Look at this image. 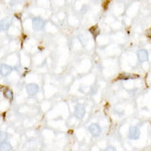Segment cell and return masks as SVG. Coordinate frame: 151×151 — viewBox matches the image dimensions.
Segmentation results:
<instances>
[{
	"instance_id": "9a60e30c",
	"label": "cell",
	"mask_w": 151,
	"mask_h": 151,
	"mask_svg": "<svg viewBox=\"0 0 151 151\" xmlns=\"http://www.w3.org/2000/svg\"><path fill=\"white\" fill-rule=\"evenodd\" d=\"M147 36L151 39V29H150L149 30L147 31Z\"/></svg>"
},
{
	"instance_id": "4fadbf2b",
	"label": "cell",
	"mask_w": 151,
	"mask_h": 151,
	"mask_svg": "<svg viewBox=\"0 0 151 151\" xmlns=\"http://www.w3.org/2000/svg\"><path fill=\"white\" fill-rule=\"evenodd\" d=\"M0 140H1V143L2 142H5V141L6 140L7 138V136H6V134H5V132H0Z\"/></svg>"
},
{
	"instance_id": "3957f363",
	"label": "cell",
	"mask_w": 151,
	"mask_h": 151,
	"mask_svg": "<svg viewBox=\"0 0 151 151\" xmlns=\"http://www.w3.org/2000/svg\"><path fill=\"white\" fill-rule=\"evenodd\" d=\"M88 130L91 132V134L94 135V137H98L101 133V129L100 127V125L96 123H93L88 127Z\"/></svg>"
},
{
	"instance_id": "7c38bea8",
	"label": "cell",
	"mask_w": 151,
	"mask_h": 151,
	"mask_svg": "<svg viewBox=\"0 0 151 151\" xmlns=\"http://www.w3.org/2000/svg\"><path fill=\"white\" fill-rule=\"evenodd\" d=\"M4 96L7 98V99L11 100V101L13 100V98H14V96H13V92L10 89H6L4 91Z\"/></svg>"
},
{
	"instance_id": "6da1fadb",
	"label": "cell",
	"mask_w": 151,
	"mask_h": 151,
	"mask_svg": "<svg viewBox=\"0 0 151 151\" xmlns=\"http://www.w3.org/2000/svg\"><path fill=\"white\" fill-rule=\"evenodd\" d=\"M44 27V21L40 17H34L33 19V28L36 31L41 30Z\"/></svg>"
},
{
	"instance_id": "30bf717a",
	"label": "cell",
	"mask_w": 151,
	"mask_h": 151,
	"mask_svg": "<svg viewBox=\"0 0 151 151\" xmlns=\"http://www.w3.org/2000/svg\"><path fill=\"white\" fill-rule=\"evenodd\" d=\"M89 32L92 34L93 37H94V40H96L97 37L100 35L101 33V30H100V28L98 27V25H95V26L91 27L89 29Z\"/></svg>"
},
{
	"instance_id": "52a82bcc",
	"label": "cell",
	"mask_w": 151,
	"mask_h": 151,
	"mask_svg": "<svg viewBox=\"0 0 151 151\" xmlns=\"http://www.w3.org/2000/svg\"><path fill=\"white\" fill-rule=\"evenodd\" d=\"M86 113V110L82 105H77L75 109V116L78 119H83Z\"/></svg>"
},
{
	"instance_id": "8992f818",
	"label": "cell",
	"mask_w": 151,
	"mask_h": 151,
	"mask_svg": "<svg viewBox=\"0 0 151 151\" xmlns=\"http://www.w3.org/2000/svg\"><path fill=\"white\" fill-rule=\"evenodd\" d=\"M26 90L29 95H34L37 93L38 90H39V86L34 83H31V84L27 86Z\"/></svg>"
},
{
	"instance_id": "ba28073f",
	"label": "cell",
	"mask_w": 151,
	"mask_h": 151,
	"mask_svg": "<svg viewBox=\"0 0 151 151\" xmlns=\"http://www.w3.org/2000/svg\"><path fill=\"white\" fill-rule=\"evenodd\" d=\"M139 78V76L136 74H130V73H122L119 75L118 79L119 80H129V79H135Z\"/></svg>"
},
{
	"instance_id": "5bb4252c",
	"label": "cell",
	"mask_w": 151,
	"mask_h": 151,
	"mask_svg": "<svg viewBox=\"0 0 151 151\" xmlns=\"http://www.w3.org/2000/svg\"><path fill=\"white\" fill-rule=\"evenodd\" d=\"M104 151H116V149L113 147H108L107 148H106V150H105Z\"/></svg>"
},
{
	"instance_id": "9c48e42d",
	"label": "cell",
	"mask_w": 151,
	"mask_h": 151,
	"mask_svg": "<svg viewBox=\"0 0 151 151\" xmlns=\"http://www.w3.org/2000/svg\"><path fill=\"white\" fill-rule=\"evenodd\" d=\"M12 67H10V66L5 64L1 65L0 73H1V75L3 76H8L11 72H12Z\"/></svg>"
},
{
	"instance_id": "8fae6325",
	"label": "cell",
	"mask_w": 151,
	"mask_h": 151,
	"mask_svg": "<svg viewBox=\"0 0 151 151\" xmlns=\"http://www.w3.org/2000/svg\"><path fill=\"white\" fill-rule=\"evenodd\" d=\"M12 150L11 144L8 142H2L0 145V151H10Z\"/></svg>"
},
{
	"instance_id": "277c9868",
	"label": "cell",
	"mask_w": 151,
	"mask_h": 151,
	"mask_svg": "<svg viewBox=\"0 0 151 151\" xmlns=\"http://www.w3.org/2000/svg\"><path fill=\"white\" fill-rule=\"evenodd\" d=\"M12 19L9 17H6L5 18H3L1 21L0 23V27H1V30L2 31H5L7 30L10 26L12 25Z\"/></svg>"
},
{
	"instance_id": "7a4b0ae2",
	"label": "cell",
	"mask_w": 151,
	"mask_h": 151,
	"mask_svg": "<svg viewBox=\"0 0 151 151\" xmlns=\"http://www.w3.org/2000/svg\"><path fill=\"white\" fill-rule=\"evenodd\" d=\"M140 130L138 128L132 126L130 128L129 132V137L131 140H137L140 137Z\"/></svg>"
},
{
	"instance_id": "5b68a950",
	"label": "cell",
	"mask_w": 151,
	"mask_h": 151,
	"mask_svg": "<svg viewBox=\"0 0 151 151\" xmlns=\"http://www.w3.org/2000/svg\"><path fill=\"white\" fill-rule=\"evenodd\" d=\"M137 58L139 60V61L141 62H145L148 60V53L146 50L144 49H140L137 53Z\"/></svg>"
}]
</instances>
